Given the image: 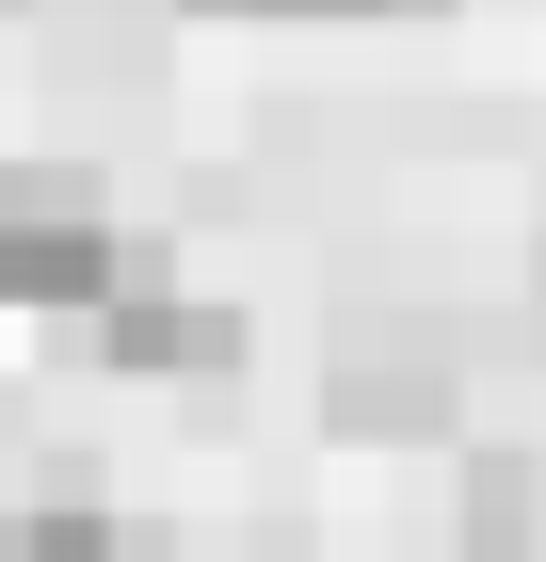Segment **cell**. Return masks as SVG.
<instances>
[{
  "label": "cell",
  "mask_w": 546,
  "mask_h": 562,
  "mask_svg": "<svg viewBox=\"0 0 546 562\" xmlns=\"http://www.w3.org/2000/svg\"><path fill=\"white\" fill-rule=\"evenodd\" d=\"M145 273L97 161H0V305H113Z\"/></svg>",
  "instance_id": "6da1fadb"
},
{
  "label": "cell",
  "mask_w": 546,
  "mask_h": 562,
  "mask_svg": "<svg viewBox=\"0 0 546 562\" xmlns=\"http://www.w3.org/2000/svg\"><path fill=\"white\" fill-rule=\"evenodd\" d=\"M97 353H113V370H225V353H242V305L161 290V258H145L113 305H97Z\"/></svg>",
  "instance_id": "3957f363"
},
{
  "label": "cell",
  "mask_w": 546,
  "mask_h": 562,
  "mask_svg": "<svg viewBox=\"0 0 546 562\" xmlns=\"http://www.w3.org/2000/svg\"><path fill=\"white\" fill-rule=\"evenodd\" d=\"M0 562H129L97 498H0Z\"/></svg>",
  "instance_id": "5b68a950"
},
{
  "label": "cell",
  "mask_w": 546,
  "mask_h": 562,
  "mask_svg": "<svg viewBox=\"0 0 546 562\" xmlns=\"http://www.w3.org/2000/svg\"><path fill=\"white\" fill-rule=\"evenodd\" d=\"M466 562H546V450H466Z\"/></svg>",
  "instance_id": "277c9868"
},
{
  "label": "cell",
  "mask_w": 546,
  "mask_h": 562,
  "mask_svg": "<svg viewBox=\"0 0 546 562\" xmlns=\"http://www.w3.org/2000/svg\"><path fill=\"white\" fill-rule=\"evenodd\" d=\"M322 418L337 434H450L466 386H450V353H419V338H354L322 370Z\"/></svg>",
  "instance_id": "7a4b0ae2"
},
{
  "label": "cell",
  "mask_w": 546,
  "mask_h": 562,
  "mask_svg": "<svg viewBox=\"0 0 546 562\" xmlns=\"http://www.w3.org/2000/svg\"><path fill=\"white\" fill-rule=\"evenodd\" d=\"M274 16H370V0H274Z\"/></svg>",
  "instance_id": "8992f818"
}]
</instances>
